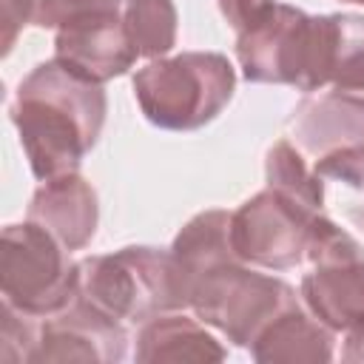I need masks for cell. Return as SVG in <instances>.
Returning a JSON list of instances; mask_svg holds the SVG:
<instances>
[{"instance_id":"cell-10","label":"cell","mask_w":364,"mask_h":364,"mask_svg":"<svg viewBox=\"0 0 364 364\" xmlns=\"http://www.w3.org/2000/svg\"><path fill=\"white\" fill-rule=\"evenodd\" d=\"M122 11H100L54 31V60L91 82L122 77L136 63Z\"/></svg>"},{"instance_id":"cell-5","label":"cell","mask_w":364,"mask_h":364,"mask_svg":"<svg viewBox=\"0 0 364 364\" xmlns=\"http://www.w3.org/2000/svg\"><path fill=\"white\" fill-rule=\"evenodd\" d=\"M46 228L26 219L3 230L0 293L3 301L31 318H48L77 299L80 264Z\"/></svg>"},{"instance_id":"cell-3","label":"cell","mask_w":364,"mask_h":364,"mask_svg":"<svg viewBox=\"0 0 364 364\" xmlns=\"http://www.w3.org/2000/svg\"><path fill=\"white\" fill-rule=\"evenodd\" d=\"M77 264V299L119 324H145L159 313L188 310L185 282L171 250L131 245Z\"/></svg>"},{"instance_id":"cell-13","label":"cell","mask_w":364,"mask_h":364,"mask_svg":"<svg viewBox=\"0 0 364 364\" xmlns=\"http://www.w3.org/2000/svg\"><path fill=\"white\" fill-rule=\"evenodd\" d=\"M333 344H336V333L321 324L307 307L304 301H290L284 304L247 344L250 355L256 361H330L333 358Z\"/></svg>"},{"instance_id":"cell-2","label":"cell","mask_w":364,"mask_h":364,"mask_svg":"<svg viewBox=\"0 0 364 364\" xmlns=\"http://www.w3.org/2000/svg\"><path fill=\"white\" fill-rule=\"evenodd\" d=\"M105 108L100 82L74 74L54 57L34 65L11 100V122L31 173L40 182L74 173L100 139Z\"/></svg>"},{"instance_id":"cell-16","label":"cell","mask_w":364,"mask_h":364,"mask_svg":"<svg viewBox=\"0 0 364 364\" xmlns=\"http://www.w3.org/2000/svg\"><path fill=\"white\" fill-rule=\"evenodd\" d=\"M264 179H267V188L290 193L316 210L324 208V182L304 162L301 151L290 139H279L270 145L264 156Z\"/></svg>"},{"instance_id":"cell-8","label":"cell","mask_w":364,"mask_h":364,"mask_svg":"<svg viewBox=\"0 0 364 364\" xmlns=\"http://www.w3.org/2000/svg\"><path fill=\"white\" fill-rule=\"evenodd\" d=\"M324 213L307 202L264 188L230 213V245L236 256L262 270H287L304 262L313 230Z\"/></svg>"},{"instance_id":"cell-7","label":"cell","mask_w":364,"mask_h":364,"mask_svg":"<svg viewBox=\"0 0 364 364\" xmlns=\"http://www.w3.org/2000/svg\"><path fill=\"white\" fill-rule=\"evenodd\" d=\"M307 273L299 296L333 333L364 327V247L333 219L321 216L304 253Z\"/></svg>"},{"instance_id":"cell-22","label":"cell","mask_w":364,"mask_h":364,"mask_svg":"<svg viewBox=\"0 0 364 364\" xmlns=\"http://www.w3.org/2000/svg\"><path fill=\"white\" fill-rule=\"evenodd\" d=\"M341 3H355V6H364V0H341Z\"/></svg>"},{"instance_id":"cell-1","label":"cell","mask_w":364,"mask_h":364,"mask_svg":"<svg viewBox=\"0 0 364 364\" xmlns=\"http://www.w3.org/2000/svg\"><path fill=\"white\" fill-rule=\"evenodd\" d=\"M171 253L185 282L188 310L236 347H247L284 304L299 299L287 282L236 256L228 210L213 208L188 219Z\"/></svg>"},{"instance_id":"cell-6","label":"cell","mask_w":364,"mask_h":364,"mask_svg":"<svg viewBox=\"0 0 364 364\" xmlns=\"http://www.w3.org/2000/svg\"><path fill=\"white\" fill-rule=\"evenodd\" d=\"M321 14L279 3L247 31L236 34V60L247 82L316 91Z\"/></svg>"},{"instance_id":"cell-20","label":"cell","mask_w":364,"mask_h":364,"mask_svg":"<svg viewBox=\"0 0 364 364\" xmlns=\"http://www.w3.org/2000/svg\"><path fill=\"white\" fill-rule=\"evenodd\" d=\"M344 361H364V327L344 333V350H341Z\"/></svg>"},{"instance_id":"cell-15","label":"cell","mask_w":364,"mask_h":364,"mask_svg":"<svg viewBox=\"0 0 364 364\" xmlns=\"http://www.w3.org/2000/svg\"><path fill=\"white\" fill-rule=\"evenodd\" d=\"M122 20L139 57L159 60L176 46V6L173 0H125Z\"/></svg>"},{"instance_id":"cell-9","label":"cell","mask_w":364,"mask_h":364,"mask_svg":"<svg viewBox=\"0 0 364 364\" xmlns=\"http://www.w3.org/2000/svg\"><path fill=\"white\" fill-rule=\"evenodd\" d=\"M125 355H128L125 324L97 313L82 299H74L65 310L40 318L28 361L117 364Z\"/></svg>"},{"instance_id":"cell-21","label":"cell","mask_w":364,"mask_h":364,"mask_svg":"<svg viewBox=\"0 0 364 364\" xmlns=\"http://www.w3.org/2000/svg\"><path fill=\"white\" fill-rule=\"evenodd\" d=\"M347 219H350L358 230H364V191H361V199H358V202H350V205H347Z\"/></svg>"},{"instance_id":"cell-12","label":"cell","mask_w":364,"mask_h":364,"mask_svg":"<svg viewBox=\"0 0 364 364\" xmlns=\"http://www.w3.org/2000/svg\"><path fill=\"white\" fill-rule=\"evenodd\" d=\"M28 219L46 228L68 250H82L97 233V193L77 171L43 179L28 202Z\"/></svg>"},{"instance_id":"cell-19","label":"cell","mask_w":364,"mask_h":364,"mask_svg":"<svg viewBox=\"0 0 364 364\" xmlns=\"http://www.w3.org/2000/svg\"><path fill=\"white\" fill-rule=\"evenodd\" d=\"M273 6H276V0H219V11L236 34L256 26Z\"/></svg>"},{"instance_id":"cell-18","label":"cell","mask_w":364,"mask_h":364,"mask_svg":"<svg viewBox=\"0 0 364 364\" xmlns=\"http://www.w3.org/2000/svg\"><path fill=\"white\" fill-rule=\"evenodd\" d=\"M313 171L321 179H336L353 191H364V145H347L316 156Z\"/></svg>"},{"instance_id":"cell-14","label":"cell","mask_w":364,"mask_h":364,"mask_svg":"<svg viewBox=\"0 0 364 364\" xmlns=\"http://www.w3.org/2000/svg\"><path fill=\"white\" fill-rule=\"evenodd\" d=\"M228 350L213 333L205 330L199 318L185 316L182 310L159 313L139 324L134 358L145 364L156 361H222Z\"/></svg>"},{"instance_id":"cell-11","label":"cell","mask_w":364,"mask_h":364,"mask_svg":"<svg viewBox=\"0 0 364 364\" xmlns=\"http://www.w3.org/2000/svg\"><path fill=\"white\" fill-rule=\"evenodd\" d=\"M287 131L296 148L310 156L364 145V88H324L304 94L287 119Z\"/></svg>"},{"instance_id":"cell-4","label":"cell","mask_w":364,"mask_h":364,"mask_svg":"<svg viewBox=\"0 0 364 364\" xmlns=\"http://www.w3.org/2000/svg\"><path fill=\"white\" fill-rule=\"evenodd\" d=\"M236 71L219 51H182L148 60L134 74V97L145 119L162 131H196L230 102Z\"/></svg>"},{"instance_id":"cell-17","label":"cell","mask_w":364,"mask_h":364,"mask_svg":"<svg viewBox=\"0 0 364 364\" xmlns=\"http://www.w3.org/2000/svg\"><path fill=\"white\" fill-rule=\"evenodd\" d=\"M3 321H0V358L9 364H20L31 358V347L37 338V324L40 318H31L20 310H14L11 304L3 301L0 310Z\"/></svg>"}]
</instances>
